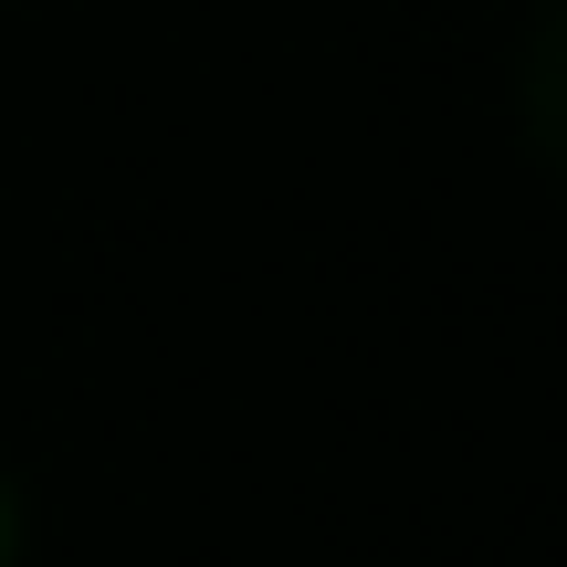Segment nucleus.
<instances>
[{"mask_svg": "<svg viewBox=\"0 0 567 567\" xmlns=\"http://www.w3.org/2000/svg\"><path fill=\"white\" fill-rule=\"evenodd\" d=\"M11 557H21V484L0 473V567H11Z\"/></svg>", "mask_w": 567, "mask_h": 567, "instance_id": "f257e3e1", "label": "nucleus"}]
</instances>
